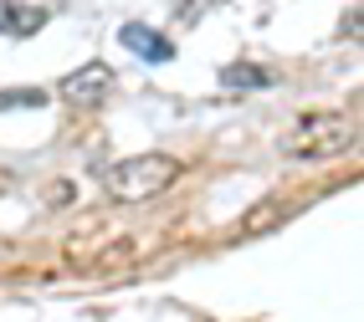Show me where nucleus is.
Instances as JSON below:
<instances>
[{
	"label": "nucleus",
	"mask_w": 364,
	"mask_h": 322,
	"mask_svg": "<svg viewBox=\"0 0 364 322\" xmlns=\"http://www.w3.org/2000/svg\"><path fill=\"white\" fill-rule=\"evenodd\" d=\"M354 143V118L344 113H313L303 118L293 133L282 138V154H293V159H328L338 154V148H349Z\"/></svg>",
	"instance_id": "2"
},
{
	"label": "nucleus",
	"mask_w": 364,
	"mask_h": 322,
	"mask_svg": "<svg viewBox=\"0 0 364 322\" xmlns=\"http://www.w3.org/2000/svg\"><path fill=\"white\" fill-rule=\"evenodd\" d=\"M118 41H124L134 57H144V62H169V57H175L169 36H159V31H149V26H124V31H118Z\"/></svg>",
	"instance_id": "4"
},
{
	"label": "nucleus",
	"mask_w": 364,
	"mask_h": 322,
	"mask_svg": "<svg viewBox=\"0 0 364 322\" xmlns=\"http://www.w3.org/2000/svg\"><path fill=\"white\" fill-rule=\"evenodd\" d=\"M41 103H46L41 87H11V92H0V113H6V108H41Z\"/></svg>",
	"instance_id": "8"
},
{
	"label": "nucleus",
	"mask_w": 364,
	"mask_h": 322,
	"mask_svg": "<svg viewBox=\"0 0 364 322\" xmlns=\"http://www.w3.org/2000/svg\"><path fill=\"white\" fill-rule=\"evenodd\" d=\"M293 215V205L287 200H257L247 215H241V226H236V235H262V231H272V226H282V220Z\"/></svg>",
	"instance_id": "5"
},
{
	"label": "nucleus",
	"mask_w": 364,
	"mask_h": 322,
	"mask_svg": "<svg viewBox=\"0 0 364 322\" xmlns=\"http://www.w3.org/2000/svg\"><path fill=\"white\" fill-rule=\"evenodd\" d=\"M272 82H277V72H267L257 62H231L221 72V87H231V92H262V87H272Z\"/></svg>",
	"instance_id": "6"
},
{
	"label": "nucleus",
	"mask_w": 364,
	"mask_h": 322,
	"mask_svg": "<svg viewBox=\"0 0 364 322\" xmlns=\"http://www.w3.org/2000/svg\"><path fill=\"white\" fill-rule=\"evenodd\" d=\"M113 87V67L108 62H87L82 72H67V77L57 82V92L67 97V103H92V97H103Z\"/></svg>",
	"instance_id": "3"
},
{
	"label": "nucleus",
	"mask_w": 364,
	"mask_h": 322,
	"mask_svg": "<svg viewBox=\"0 0 364 322\" xmlns=\"http://www.w3.org/2000/svg\"><path fill=\"white\" fill-rule=\"evenodd\" d=\"M46 26V11L41 6H16V0H6L0 6V31H11V36H31Z\"/></svg>",
	"instance_id": "7"
},
{
	"label": "nucleus",
	"mask_w": 364,
	"mask_h": 322,
	"mask_svg": "<svg viewBox=\"0 0 364 322\" xmlns=\"http://www.w3.org/2000/svg\"><path fill=\"white\" fill-rule=\"evenodd\" d=\"M72 200H77V184H72V179H52V184H46V210H62Z\"/></svg>",
	"instance_id": "9"
},
{
	"label": "nucleus",
	"mask_w": 364,
	"mask_h": 322,
	"mask_svg": "<svg viewBox=\"0 0 364 322\" xmlns=\"http://www.w3.org/2000/svg\"><path fill=\"white\" fill-rule=\"evenodd\" d=\"M180 174H185V164L169 159V154H134V159H118V164L103 169V189L124 205H139V200L164 194Z\"/></svg>",
	"instance_id": "1"
}]
</instances>
